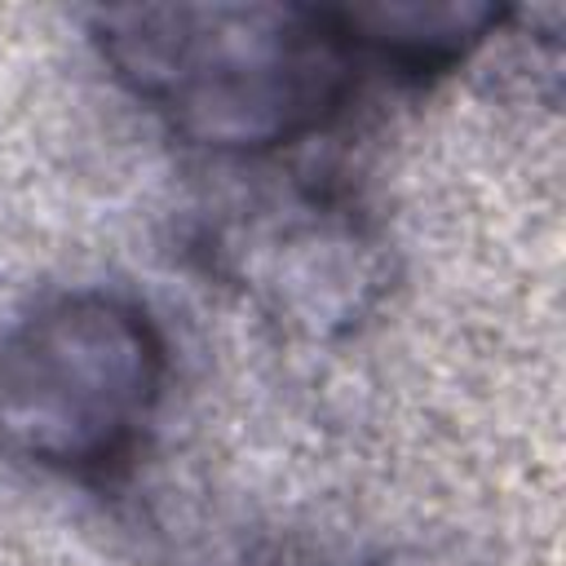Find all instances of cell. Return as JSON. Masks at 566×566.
<instances>
[{"label": "cell", "instance_id": "obj_2", "mask_svg": "<svg viewBox=\"0 0 566 566\" xmlns=\"http://www.w3.org/2000/svg\"><path fill=\"white\" fill-rule=\"evenodd\" d=\"M164 380L168 345L142 305L62 296L0 345V451L53 473H106L142 442Z\"/></svg>", "mask_w": 566, "mask_h": 566}, {"label": "cell", "instance_id": "obj_1", "mask_svg": "<svg viewBox=\"0 0 566 566\" xmlns=\"http://www.w3.org/2000/svg\"><path fill=\"white\" fill-rule=\"evenodd\" d=\"M93 40L142 106L217 155L287 146L354 88L327 4H128L97 13Z\"/></svg>", "mask_w": 566, "mask_h": 566}, {"label": "cell", "instance_id": "obj_3", "mask_svg": "<svg viewBox=\"0 0 566 566\" xmlns=\"http://www.w3.org/2000/svg\"><path fill=\"white\" fill-rule=\"evenodd\" d=\"M332 27L349 44L354 62L371 57L394 75L424 80L464 62L504 18L482 0H380V4H327Z\"/></svg>", "mask_w": 566, "mask_h": 566}]
</instances>
